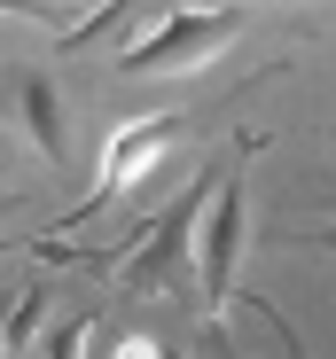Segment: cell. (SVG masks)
Masks as SVG:
<instances>
[{
	"mask_svg": "<svg viewBox=\"0 0 336 359\" xmlns=\"http://www.w3.org/2000/svg\"><path fill=\"white\" fill-rule=\"evenodd\" d=\"M243 226H250V196H243V172H227L211 188L196 234H203V250H196V281H203V305H211V328L227 336V313H235V266H243Z\"/></svg>",
	"mask_w": 336,
	"mask_h": 359,
	"instance_id": "3",
	"label": "cell"
},
{
	"mask_svg": "<svg viewBox=\"0 0 336 359\" xmlns=\"http://www.w3.org/2000/svg\"><path fill=\"white\" fill-rule=\"evenodd\" d=\"M94 320H102V305H86V313H71L63 328H55L47 344H32L39 359H86V344H94Z\"/></svg>",
	"mask_w": 336,
	"mask_h": 359,
	"instance_id": "8",
	"label": "cell"
},
{
	"mask_svg": "<svg viewBox=\"0 0 336 359\" xmlns=\"http://www.w3.org/2000/svg\"><path fill=\"white\" fill-rule=\"evenodd\" d=\"M47 313H55V281L32 273V281L16 289V305L0 313V359H24V351L39 344V320H47Z\"/></svg>",
	"mask_w": 336,
	"mask_h": 359,
	"instance_id": "6",
	"label": "cell"
},
{
	"mask_svg": "<svg viewBox=\"0 0 336 359\" xmlns=\"http://www.w3.org/2000/svg\"><path fill=\"white\" fill-rule=\"evenodd\" d=\"M16 109H24V133L39 141V156L63 164V86H55L47 71H24L16 79Z\"/></svg>",
	"mask_w": 336,
	"mask_h": 359,
	"instance_id": "5",
	"label": "cell"
},
{
	"mask_svg": "<svg viewBox=\"0 0 336 359\" xmlns=\"http://www.w3.org/2000/svg\"><path fill=\"white\" fill-rule=\"evenodd\" d=\"M0 211H16V196H0Z\"/></svg>",
	"mask_w": 336,
	"mask_h": 359,
	"instance_id": "10",
	"label": "cell"
},
{
	"mask_svg": "<svg viewBox=\"0 0 336 359\" xmlns=\"http://www.w3.org/2000/svg\"><path fill=\"white\" fill-rule=\"evenodd\" d=\"M133 8H141V0H102V8H94V16H79V24L63 32V55H86L94 39H118V32L133 24Z\"/></svg>",
	"mask_w": 336,
	"mask_h": 359,
	"instance_id": "7",
	"label": "cell"
},
{
	"mask_svg": "<svg viewBox=\"0 0 336 359\" xmlns=\"http://www.w3.org/2000/svg\"><path fill=\"white\" fill-rule=\"evenodd\" d=\"M211 188H219V172H203V180H196V188H188L173 211H164V219H141V243L118 258V289H126V297H173V289L188 281L196 219H203Z\"/></svg>",
	"mask_w": 336,
	"mask_h": 359,
	"instance_id": "1",
	"label": "cell"
},
{
	"mask_svg": "<svg viewBox=\"0 0 336 359\" xmlns=\"http://www.w3.org/2000/svg\"><path fill=\"white\" fill-rule=\"evenodd\" d=\"M0 313H8V305H0Z\"/></svg>",
	"mask_w": 336,
	"mask_h": 359,
	"instance_id": "11",
	"label": "cell"
},
{
	"mask_svg": "<svg viewBox=\"0 0 336 359\" xmlns=\"http://www.w3.org/2000/svg\"><path fill=\"white\" fill-rule=\"evenodd\" d=\"M109 359H164V351H156V336H118Z\"/></svg>",
	"mask_w": 336,
	"mask_h": 359,
	"instance_id": "9",
	"label": "cell"
},
{
	"mask_svg": "<svg viewBox=\"0 0 336 359\" xmlns=\"http://www.w3.org/2000/svg\"><path fill=\"white\" fill-rule=\"evenodd\" d=\"M173 141H180V109H164V117H126V126L102 141V172H94V188H86L63 219H55V226H86L102 203H118L133 180H149V172L164 164V149H173Z\"/></svg>",
	"mask_w": 336,
	"mask_h": 359,
	"instance_id": "4",
	"label": "cell"
},
{
	"mask_svg": "<svg viewBox=\"0 0 336 359\" xmlns=\"http://www.w3.org/2000/svg\"><path fill=\"white\" fill-rule=\"evenodd\" d=\"M243 32V8H173L156 32H141L133 47H118V71H133V79H173V71H203L219 47H227Z\"/></svg>",
	"mask_w": 336,
	"mask_h": 359,
	"instance_id": "2",
	"label": "cell"
}]
</instances>
